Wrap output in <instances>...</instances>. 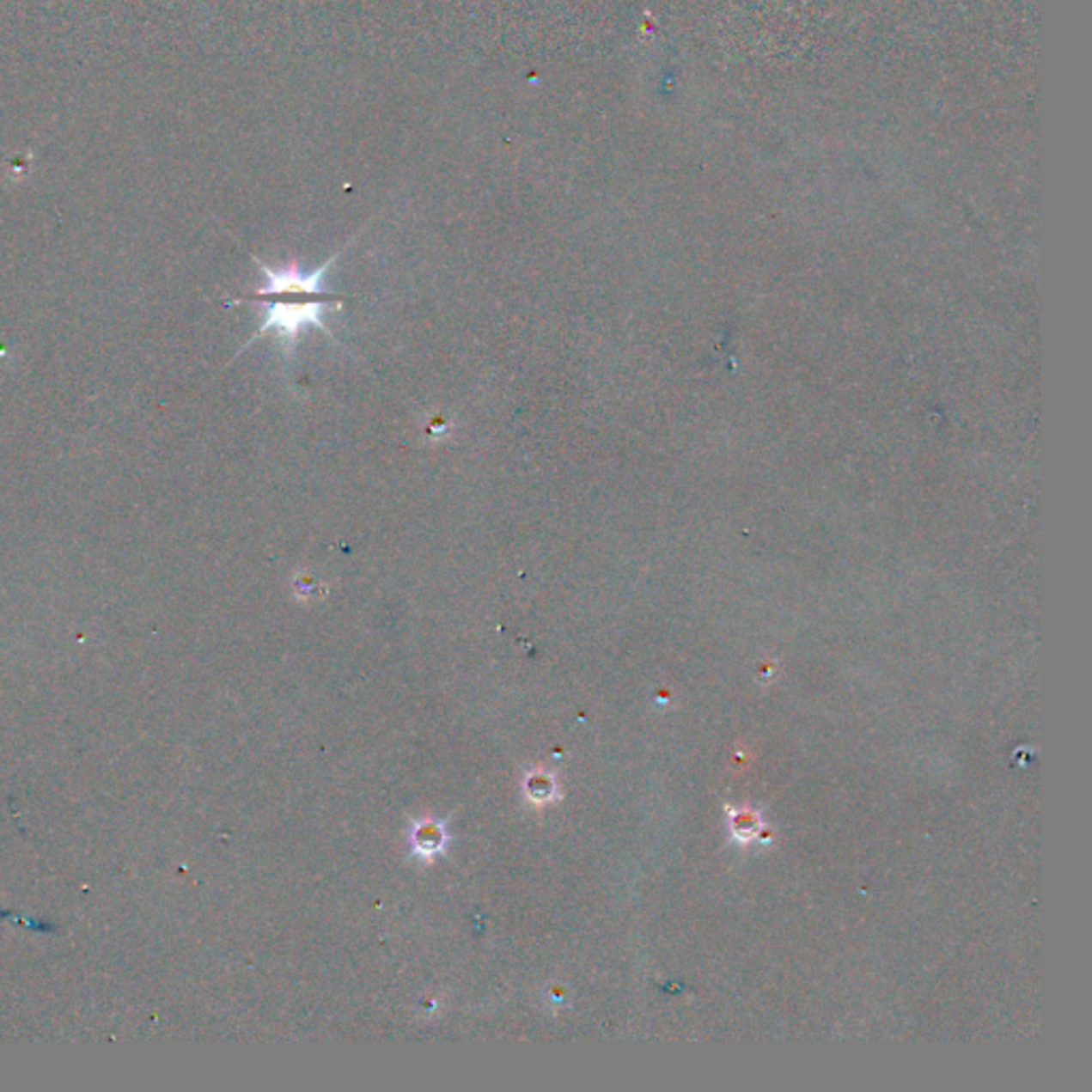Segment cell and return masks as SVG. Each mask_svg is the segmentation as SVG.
Instances as JSON below:
<instances>
[{"label": "cell", "mask_w": 1092, "mask_h": 1092, "mask_svg": "<svg viewBox=\"0 0 1092 1092\" xmlns=\"http://www.w3.org/2000/svg\"><path fill=\"white\" fill-rule=\"evenodd\" d=\"M410 843H412V851L421 857H431L436 856L437 851H442L446 843V833H444V824H436V821H425V824H417L414 826L412 834H410Z\"/></svg>", "instance_id": "7a4b0ae2"}, {"label": "cell", "mask_w": 1092, "mask_h": 1092, "mask_svg": "<svg viewBox=\"0 0 1092 1092\" xmlns=\"http://www.w3.org/2000/svg\"><path fill=\"white\" fill-rule=\"evenodd\" d=\"M552 781L545 779V777H534V779L528 781V791L532 794L534 800H540V791H546V796L552 794Z\"/></svg>", "instance_id": "3957f363"}, {"label": "cell", "mask_w": 1092, "mask_h": 1092, "mask_svg": "<svg viewBox=\"0 0 1092 1092\" xmlns=\"http://www.w3.org/2000/svg\"><path fill=\"white\" fill-rule=\"evenodd\" d=\"M338 254L329 256L326 263H322L320 267L314 269L309 273H302L297 267H284V269H271L267 263L263 260L254 259L256 265H259L260 273L265 276L267 280V286H263L260 290L256 293L246 295L241 299H233L231 303H243V302H252V303H263L267 305V312H265L263 322L259 325V329L254 331L250 339L246 342L247 348L250 344H254L256 339L263 338L267 333H276L278 342L282 346V357L286 361L293 359L295 351H297V339L299 333L305 329V326H316L320 329L322 333L326 335L329 339H333L335 344L338 338L331 333L329 326L325 325V308L339 309L344 303H346V297L344 295L333 293V290H326L325 289V273L329 271L331 265L338 260ZM342 346V344H339Z\"/></svg>", "instance_id": "6da1fadb"}]
</instances>
